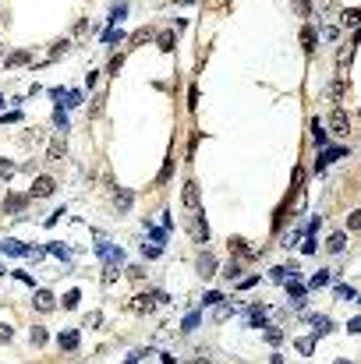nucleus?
<instances>
[{"label": "nucleus", "instance_id": "f257e3e1", "mask_svg": "<svg viewBox=\"0 0 361 364\" xmlns=\"http://www.w3.org/2000/svg\"><path fill=\"white\" fill-rule=\"evenodd\" d=\"M188 234H191L195 244H205V240H209V226H205L202 209H188Z\"/></svg>", "mask_w": 361, "mask_h": 364}, {"label": "nucleus", "instance_id": "f03ea898", "mask_svg": "<svg viewBox=\"0 0 361 364\" xmlns=\"http://www.w3.org/2000/svg\"><path fill=\"white\" fill-rule=\"evenodd\" d=\"M96 251H99V258H107L110 265H124V251L113 248L107 237H99V240H96Z\"/></svg>", "mask_w": 361, "mask_h": 364}, {"label": "nucleus", "instance_id": "7ed1b4c3", "mask_svg": "<svg viewBox=\"0 0 361 364\" xmlns=\"http://www.w3.org/2000/svg\"><path fill=\"white\" fill-rule=\"evenodd\" d=\"M287 294H291V300H294L297 308L308 300V286H305V283H297V276H294V272L287 276Z\"/></svg>", "mask_w": 361, "mask_h": 364}, {"label": "nucleus", "instance_id": "20e7f679", "mask_svg": "<svg viewBox=\"0 0 361 364\" xmlns=\"http://www.w3.org/2000/svg\"><path fill=\"white\" fill-rule=\"evenodd\" d=\"M199 276H202V279H213V276H216V258H213L209 251L199 255Z\"/></svg>", "mask_w": 361, "mask_h": 364}, {"label": "nucleus", "instance_id": "39448f33", "mask_svg": "<svg viewBox=\"0 0 361 364\" xmlns=\"http://www.w3.org/2000/svg\"><path fill=\"white\" fill-rule=\"evenodd\" d=\"M329 128H333L337 134H347V131H351L347 113H343V110H333V113H329Z\"/></svg>", "mask_w": 361, "mask_h": 364}, {"label": "nucleus", "instance_id": "423d86ee", "mask_svg": "<svg viewBox=\"0 0 361 364\" xmlns=\"http://www.w3.org/2000/svg\"><path fill=\"white\" fill-rule=\"evenodd\" d=\"M32 198H46V194H53V177H36V184H32Z\"/></svg>", "mask_w": 361, "mask_h": 364}, {"label": "nucleus", "instance_id": "0eeeda50", "mask_svg": "<svg viewBox=\"0 0 361 364\" xmlns=\"http://www.w3.org/2000/svg\"><path fill=\"white\" fill-rule=\"evenodd\" d=\"M153 308H156V290H153V294H142V297H135V300H131V311H138V315L153 311Z\"/></svg>", "mask_w": 361, "mask_h": 364}, {"label": "nucleus", "instance_id": "6e6552de", "mask_svg": "<svg viewBox=\"0 0 361 364\" xmlns=\"http://www.w3.org/2000/svg\"><path fill=\"white\" fill-rule=\"evenodd\" d=\"M343 156H347V149H326V152L319 156V166H315V170L322 173V170H326L329 163H337V159H343Z\"/></svg>", "mask_w": 361, "mask_h": 364}, {"label": "nucleus", "instance_id": "1a4fd4ad", "mask_svg": "<svg viewBox=\"0 0 361 364\" xmlns=\"http://www.w3.org/2000/svg\"><path fill=\"white\" fill-rule=\"evenodd\" d=\"M180 198H184L188 209H199V184H195V180H188L184 191H180Z\"/></svg>", "mask_w": 361, "mask_h": 364}, {"label": "nucleus", "instance_id": "9d476101", "mask_svg": "<svg viewBox=\"0 0 361 364\" xmlns=\"http://www.w3.org/2000/svg\"><path fill=\"white\" fill-rule=\"evenodd\" d=\"M64 149H68V145H64V134H60V138H53V142L46 145V156H50V159H64Z\"/></svg>", "mask_w": 361, "mask_h": 364}, {"label": "nucleus", "instance_id": "9b49d317", "mask_svg": "<svg viewBox=\"0 0 361 364\" xmlns=\"http://www.w3.org/2000/svg\"><path fill=\"white\" fill-rule=\"evenodd\" d=\"M32 304H36L39 311H50V308H53V294H50V290H36V300H32Z\"/></svg>", "mask_w": 361, "mask_h": 364}, {"label": "nucleus", "instance_id": "f8f14e48", "mask_svg": "<svg viewBox=\"0 0 361 364\" xmlns=\"http://www.w3.org/2000/svg\"><path fill=\"white\" fill-rule=\"evenodd\" d=\"M354 50H358V43H343V46H340V67H347L351 64V60H354Z\"/></svg>", "mask_w": 361, "mask_h": 364}, {"label": "nucleus", "instance_id": "ddd939ff", "mask_svg": "<svg viewBox=\"0 0 361 364\" xmlns=\"http://www.w3.org/2000/svg\"><path fill=\"white\" fill-rule=\"evenodd\" d=\"M312 325H315V336H322V332L333 329V322H329L326 315H312Z\"/></svg>", "mask_w": 361, "mask_h": 364}, {"label": "nucleus", "instance_id": "4468645a", "mask_svg": "<svg viewBox=\"0 0 361 364\" xmlns=\"http://www.w3.org/2000/svg\"><path fill=\"white\" fill-rule=\"evenodd\" d=\"M131 202H135V194H131V191H117V212H128Z\"/></svg>", "mask_w": 361, "mask_h": 364}, {"label": "nucleus", "instance_id": "2eb2a0df", "mask_svg": "<svg viewBox=\"0 0 361 364\" xmlns=\"http://www.w3.org/2000/svg\"><path fill=\"white\" fill-rule=\"evenodd\" d=\"M60 346H64L68 354H71V350H78V332H64V336H60Z\"/></svg>", "mask_w": 361, "mask_h": 364}, {"label": "nucleus", "instance_id": "dca6fc26", "mask_svg": "<svg viewBox=\"0 0 361 364\" xmlns=\"http://www.w3.org/2000/svg\"><path fill=\"white\" fill-rule=\"evenodd\" d=\"M301 46H305V53L315 50V32H312V28H301Z\"/></svg>", "mask_w": 361, "mask_h": 364}, {"label": "nucleus", "instance_id": "f3484780", "mask_svg": "<svg viewBox=\"0 0 361 364\" xmlns=\"http://www.w3.org/2000/svg\"><path fill=\"white\" fill-rule=\"evenodd\" d=\"M294 346H297L301 354H312V350H315V336H297V343H294Z\"/></svg>", "mask_w": 361, "mask_h": 364}, {"label": "nucleus", "instance_id": "a211bd4d", "mask_svg": "<svg viewBox=\"0 0 361 364\" xmlns=\"http://www.w3.org/2000/svg\"><path fill=\"white\" fill-rule=\"evenodd\" d=\"M343 25H347V28H358V25H361V11H354V7L343 11Z\"/></svg>", "mask_w": 361, "mask_h": 364}, {"label": "nucleus", "instance_id": "6ab92c4d", "mask_svg": "<svg viewBox=\"0 0 361 364\" xmlns=\"http://www.w3.org/2000/svg\"><path fill=\"white\" fill-rule=\"evenodd\" d=\"M248 322L251 325H266V308H251L248 311Z\"/></svg>", "mask_w": 361, "mask_h": 364}, {"label": "nucleus", "instance_id": "aec40b11", "mask_svg": "<svg viewBox=\"0 0 361 364\" xmlns=\"http://www.w3.org/2000/svg\"><path fill=\"white\" fill-rule=\"evenodd\" d=\"M4 209H7V212H22V209H25V198H18V194H11V198L4 202Z\"/></svg>", "mask_w": 361, "mask_h": 364}, {"label": "nucleus", "instance_id": "412c9836", "mask_svg": "<svg viewBox=\"0 0 361 364\" xmlns=\"http://www.w3.org/2000/svg\"><path fill=\"white\" fill-rule=\"evenodd\" d=\"M4 251H7V255H36V251H28L25 244H14V240H7V244H4Z\"/></svg>", "mask_w": 361, "mask_h": 364}, {"label": "nucleus", "instance_id": "4be33fe9", "mask_svg": "<svg viewBox=\"0 0 361 364\" xmlns=\"http://www.w3.org/2000/svg\"><path fill=\"white\" fill-rule=\"evenodd\" d=\"M25 60H28V53H25V50H18V53H11L4 64H7V67H18V64H25Z\"/></svg>", "mask_w": 361, "mask_h": 364}, {"label": "nucleus", "instance_id": "5701e85b", "mask_svg": "<svg viewBox=\"0 0 361 364\" xmlns=\"http://www.w3.org/2000/svg\"><path fill=\"white\" fill-rule=\"evenodd\" d=\"M326 96L333 99V103H340V96H343V82H333V85L326 88Z\"/></svg>", "mask_w": 361, "mask_h": 364}, {"label": "nucleus", "instance_id": "b1692460", "mask_svg": "<svg viewBox=\"0 0 361 364\" xmlns=\"http://www.w3.org/2000/svg\"><path fill=\"white\" fill-rule=\"evenodd\" d=\"M230 251L237 255V258H241V255H245V258L251 255V251H248V244H241V237H234V240H230Z\"/></svg>", "mask_w": 361, "mask_h": 364}, {"label": "nucleus", "instance_id": "393cba45", "mask_svg": "<svg viewBox=\"0 0 361 364\" xmlns=\"http://www.w3.org/2000/svg\"><path fill=\"white\" fill-rule=\"evenodd\" d=\"M343 244H347V237H343V234H333V237H329V251H343Z\"/></svg>", "mask_w": 361, "mask_h": 364}, {"label": "nucleus", "instance_id": "a878e982", "mask_svg": "<svg viewBox=\"0 0 361 364\" xmlns=\"http://www.w3.org/2000/svg\"><path fill=\"white\" fill-rule=\"evenodd\" d=\"M78 300H82V294H78V290H68V294H64V300H60V304H64V308H74V304H78Z\"/></svg>", "mask_w": 361, "mask_h": 364}, {"label": "nucleus", "instance_id": "bb28decb", "mask_svg": "<svg viewBox=\"0 0 361 364\" xmlns=\"http://www.w3.org/2000/svg\"><path fill=\"white\" fill-rule=\"evenodd\" d=\"M159 46H163V53H174V32H163L159 36Z\"/></svg>", "mask_w": 361, "mask_h": 364}, {"label": "nucleus", "instance_id": "cd10ccee", "mask_svg": "<svg viewBox=\"0 0 361 364\" xmlns=\"http://www.w3.org/2000/svg\"><path fill=\"white\" fill-rule=\"evenodd\" d=\"M124 14H128V4H117V7L110 11V25H117L120 18H124Z\"/></svg>", "mask_w": 361, "mask_h": 364}, {"label": "nucleus", "instance_id": "c85d7f7f", "mask_svg": "<svg viewBox=\"0 0 361 364\" xmlns=\"http://www.w3.org/2000/svg\"><path fill=\"white\" fill-rule=\"evenodd\" d=\"M50 251H53V255H60L64 262H71V258H74V255H71V248H64V244H50Z\"/></svg>", "mask_w": 361, "mask_h": 364}, {"label": "nucleus", "instance_id": "c756f323", "mask_svg": "<svg viewBox=\"0 0 361 364\" xmlns=\"http://www.w3.org/2000/svg\"><path fill=\"white\" fill-rule=\"evenodd\" d=\"M287 276H291L287 269H269V279H273V283H287Z\"/></svg>", "mask_w": 361, "mask_h": 364}, {"label": "nucleus", "instance_id": "7c9ffc66", "mask_svg": "<svg viewBox=\"0 0 361 364\" xmlns=\"http://www.w3.org/2000/svg\"><path fill=\"white\" fill-rule=\"evenodd\" d=\"M32 343H36V346L46 343V329H43V325H36V329H32Z\"/></svg>", "mask_w": 361, "mask_h": 364}, {"label": "nucleus", "instance_id": "2f4dec72", "mask_svg": "<svg viewBox=\"0 0 361 364\" xmlns=\"http://www.w3.org/2000/svg\"><path fill=\"white\" fill-rule=\"evenodd\" d=\"M230 311H234L230 304H216V311H213V318H216V322H223V318H227Z\"/></svg>", "mask_w": 361, "mask_h": 364}, {"label": "nucleus", "instance_id": "473e14b6", "mask_svg": "<svg viewBox=\"0 0 361 364\" xmlns=\"http://www.w3.org/2000/svg\"><path fill=\"white\" fill-rule=\"evenodd\" d=\"M337 36H340V28H337V25H326V28H322V39H326V43H333Z\"/></svg>", "mask_w": 361, "mask_h": 364}, {"label": "nucleus", "instance_id": "72a5a7b5", "mask_svg": "<svg viewBox=\"0 0 361 364\" xmlns=\"http://www.w3.org/2000/svg\"><path fill=\"white\" fill-rule=\"evenodd\" d=\"M149 36H153V32H149V28H138V32L131 36V46H138V43H145Z\"/></svg>", "mask_w": 361, "mask_h": 364}, {"label": "nucleus", "instance_id": "f704fd0d", "mask_svg": "<svg viewBox=\"0 0 361 364\" xmlns=\"http://www.w3.org/2000/svg\"><path fill=\"white\" fill-rule=\"evenodd\" d=\"M266 340H269V343H273V346H276V343L283 340V332H280V329H273V325H269V329H266Z\"/></svg>", "mask_w": 361, "mask_h": 364}, {"label": "nucleus", "instance_id": "c9c22d12", "mask_svg": "<svg viewBox=\"0 0 361 364\" xmlns=\"http://www.w3.org/2000/svg\"><path fill=\"white\" fill-rule=\"evenodd\" d=\"M120 39H124V36H120L117 28H110V32H103V43H110V46H113V43H120Z\"/></svg>", "mask_w": 361, "mask_h": 364}, {"label": "nucleus", "instance_id": "e433bc0d", "mask_svg": "<svg viewBox=\"0 0 361 364\" xmlns=\"http://www.w3.org/2000/svg\"><path fill=\"white\" fill-rule=\"evenodd\" d=\"M294 7L301 11V18H308V11H312V0H294Z\"/></svg>", "mask_w": 361, "mask_h": 364}, {"label": "nucleus", "instance_id": "4c0bfd02", "mask_svg": "<svg viewBox=\"0 0 361 364\" xmlns=\"http://www.w3.org/2000/svg\"><path fill=\"white\" fill-rule=\"evenodd\" d=\"M53 124H57L60 131H68V117H64V110H57V113H53Z\"/></svg>", "mask_w": 361, "mask_h": 364}, {"label": "nucleus", "instance_id": "58836bf2", "mask_svg": "<svg viewBox=\"0 0 361 364\" xmlns=\"http://www.w3.org/2000/svg\"><path fill=\"white\" fill-rule=\"evenodd\" d=\"M159 251H163L159 244H145V248H142V255H145V258H156V255H159Z\"/></svg>", "mask_w": 361, "mask_h": 364}, {"label": "nucleus", "instance_id": "ea45409f", "mask_svg": "<svg viewBox=\"0 0 361 364\" xmlns=\"http://www.w3.org/2000/svg\"><path fill=\"white\" fill-rule=\"evenodd\" d=\"M347 226H351V230H361V212H351V216H347Z\"/></svg>", "mask_w": 361, "mask_h": 364}, {"label": "nucleus", "instance_id": "a19ab883", "mask_svg": "<svg viewBox=\"0 0 361 364\" xmlns=\"http://www.w3.org/2000/svg\"><path fill=\"white\" fill-rule=\"evenodd\" d=\"M11 336H14V332H11V325H7V322H0V343H7Z\"/></svg>", "mask_w": 361, "mask_h": 364}, {"label": "nucleus", "instance_id": "79ce46f5", "mask_svg": "<svg viewBox=\"0 0 361 364\" xmlns=\"http://www.w3.org/2000/svg\"><path fill=\"white\" fill-rule=\"evenodd\" d=\"M220 300H223V297H220V294H216V290H209V294H205V297H202V304H220Z\"/></svg>", "mask_w": 361, "mask_h": 364}, {"label": "nucleus", "instance_id": "37998d69", "mask_svg": "<svg viewBox=\"0 0 361 364\" xmlns=\"http://www.w3.org/2000/svg\"><path fill=\"white\" fill-rule=\"evenodd\" d=\"M195 325H199V311H191V315L184 318V329H195Z\"/></svg>", "mask_w": 361, "mask_h": 364}, {"label": "nucleus", "instance_id": "c03bdc74", "mask_svg": "<svg viewBox=\"0 0 361 364\" xmlns=\"http://www.w3.org/2000/svg\"><path fill=\"white\" fill-rule=\"evenodd\" d=\"M153 240H156V244L163 248V244H167V230H153Z\"/></svg>", "mask_w": 361, "mask_h": 364}, {"label": "nucleus", "instance_id": "a18cd8bd", "mask_svg": "<svg viewBox=\"0 0 361 364\" xmlns=\"http://www.w3.org/2000/svg\"><path fill=\"white\" fill-rule=\"evenodd\" d=\"M354 297H358V294L351 290V286H340V300H354Z\"/></svg>", "mask_w": 361, "mask_h": 364}, {"label": "nucleus", "instance_id": "49530a36", "mask_svg": "<svg viewBox=\"0 0 361 364\" xmlns=\"http://www.w3.org/2000/svg\"><path fill=\"white\" fill-rule=\"evenodd\" d=\"M326 283H329V272H319V276L312 279V286H326Z\"/></svg>", "mask_w": 361, "mask_h": 364}, {"label": "nucleus", "instance_id": "de8ad7c7", "mask_svg": "<svg viewBox=\"0 0 361 364\" xmlns=\"http://www.w3.org/2000/svg\"><path fill=\"white\" fill-rule=\"evenodd\" d=\"M347 332H354V336H358V332H361V318H351V322H347Z\"/></svg>", "mask_w": 361, "mask_h": 364}, {"label": "nucleus", "instance_id": "09e8293b", "mask_svg": "<svg viewBox=\"0 0 361 364\" xmlns=\"http://www.w3.org/2000/svg\"><path fill=\"white\" fill-rule=\"evenodd\" d=\"M128 276H131V279H142V276H145V269H138V265H131V269H128Z\"/></svg>", "mask_w": 361, "mask_h": 364}, {"label": "nucleus", "instance_id": "8fccbe9b", "mask_svg": "<svg viewBox=\"0 0 361 364\" xmlns=\"http://www.w3.org/2000/svg\"><path fill=\"white\" fill-rule=\"evenodd\" d=\"M120 64H124V57H113V60H110V74H117V71H120Z\"/></svg>", "mask_w": 361, "mask_h": 364}, {"label": "nucleus", "instance_id": "3c124183", "mask_svg": "<svg viewBox=\"0 0 361 364\" xmlns=\"http://www.w3.org/2000/svg\"><path fill=\"white\" fill-rule=\"evenodd\" d=\"M223 272H227V276H230V279H237V276H241V265H237V262H234V265H230V269H223Z\"/></svg>", "mask_w": 361, "mask_h": 364}, {"label": "nucleus", "instance_id": "603ef678", "mask_svg": "<svg viewBox=\"0 0 361 364\" xmlns=\"http://www.w3.org/2000/svg\"><path fill=\"white\" fill-rule=\"evenodd\" d=\"M337 364H351V361H337Z\"/></svg>", "mask_w": 361, "mask_h": 364}, {"label": "nucleus", "instance_id": "864d4df0", "mask_svg": "<svg viewBox=\"0 0 361 364\" xmlns=\"http://www.w3.org/2000/svg\"><path fill=\"white\" fill-rule=\"evenodd\" d=\"M195 364H209V361H195Z\"/></svg>", "mask_w": 361, "mask_h": 364}, {"label": "nucleus", "instance_id": "5fc2aeb1", "mask_svg": "<svg viewBox=\"0 0 361 364\" xmlns=\"http://www.w3.org/2000/svg\"><path fill=\"white\" fill-rule=\"evenodd\" d=\"M0 106H4V96H0Z\"/></svg>", "mask_w": 361, "mask_h": 364}, {"label": "nucleus", "instance_id": "6e6d98bb", "mask_svg": "<svg viewBox=\"0 0 361 364\" xmlns=\"http://www.w3.org/2000/svg\"><path fill=\"white\" fill-rule=\"evenodd\" d=\"M0 57H4V46H0Z\"/></svg>", "mask_w": 361, "mask_h": 364}]
</instances>
